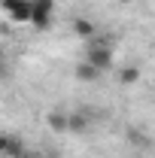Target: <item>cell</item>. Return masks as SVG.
<instances>
[{"label":"cell","mask_w":155,"mask_h":158,"mask_svg":"<svg viewBox=\"0 0 155 158\" xmlns=\"http://www.w3.org/2000/svg\"><path fill=\"white\" fill-rule=\"evenodd\" d=\"M91 67H97L100 73H107L110 67H113V46L107 43L103 37H91V46H88V52H85V58Z\"/></svg>","instance_id":"1"},{"label":"cell","mask_w":155,"mask_h":158,"mask_svg":"<svg viewBox=\"0 0 155 158\" xmlns=\"http://www.w3.org/2000/svg\"><path fill=\"white\" fill-rule=\"evenodd\" d=\"M27 6H31L27 24H34V31H46L55 15V0H27Z\"/></svg>","instance_id":"2"},{"label":"cell","mask_w":155,"mask_h":158,"mask_svg":"<svg viewBox=\"0 0 155 158\" xmlns=\"http://www.w3.org/2000/svg\"><path fill=\"white\" fill-rule=\"evenodd\" d=\"M3 12L15 21V24H24V21L31 19V6H27V0H3Z\"/></svg>","instance_id":"3"},{"label":"cell","mask_w":155,"mask_h":158,"mask_svg":"<svg viewBox=\"0 0 155 158\" xmlns=\"http://www.w3.org/2000/svg\"><path fill=\"white\" fill-rule=\"evenodd\" d=\"M88 125H91L88 113H82V110L67 113V131H73V134H85V131H88Z\"/></svg>","instance_id":"4"},{"label":"cell","mask_w":155,"mask_h":158,"mask_svg":"<svg viewBox=\"0 0 155 158\" xmlns=\"http://www.w3.org/2000/svg\"><path fill=\"white\" fill-rule=\"evenodd\" d=\"M103 76L97 67H91L88 61H79V67H76V79L79 82H97V79Z\"/></svg>","instance_id":"5"},{"label":"cell","mask_w":155,"mask_h":158,"mask_svg":"<svg viewBox=\"0 0 155 158\" xmlns=\"http://www.w3.org/2000/svg\"><path fill=\"white\" fill-rule=\"evenodd\" d=\"M24 149H21V143L15 137H9V134H0V158L3 155H21Z\"/></svg>","instance_id":"6"},{"label":"cell","mask_w":155,"mask_h":158,"mask_svg":"<svg viewBox=\"0 0 155 158\" xmlns=\"http://www.w3.org/2000/svg\"><path fill=\"white\" fill-rule=\"evenodd\" d=\"M46 122H49V128H52V131H58V134H67V113H61V110H52V113L46 116Z\"/></svg>","instance_id":"7"},{"label":"cell","mask_w":155,"mask_h":158,"mask_svg":"<svg viewBox=\"0 0 155 158\" xmlns=\"http://www.w3.org/2000/svg\"><path fill=\"white\" fill-rule=\"evenodd\" d=\"M73 31H76L79 40H91V37H97V27H94L88 19H76V21H73Z\"/></svg>","instance_id":"8"},{"label":"cell","mask_w":155,"mask_h":158,"mask_svg":"<svg viewBox=\"0 0 155 158\" xmlns=\"http://www.w3.org/2000/svg\"><path fill=\"white\" fill-rule=\"evenodd\" d=\"M137 79H140V70H137V67H125V70L119 73V82H122V85H134Z\"/></svg>","instance_id":"9"},{"label":"cell","mask_w":155,"mask_h":158,"mask_svg":"<svg viewBox=\"0 0 155 158\" xmlns=\"http://www.w3.org/2000/svg\"><path fill=\"white\" fill-rule=\"evenodd\" d=\"M119 3H134V0H119Z\"/></svg>","instance_id":"10"},{"label":"cell","mask_w":155,"mask_h":158,"mask_svg":"<svg viewBox=\"0 0 155 158\" xmlns=\"http://www.w3.org/2000/svg\"><path fill=\"white\" fill-rule=\"evenodd\" d=\"M0 58H3V46H0Z\"/></svg>","instance_id":"11"},{"label":"cell","mask_w":155,"mask_h":158,"mask_svg":"<svg viewBox=\"0 0 155 158\" xmlns=\"http://www.w3.org/2000/svg\"><path fill=\"white\" fill-rule=\"evenodd\" d=\"M46 158H55V155H46Z\"/></svg>","instance_id":"12"}]
</instances>
